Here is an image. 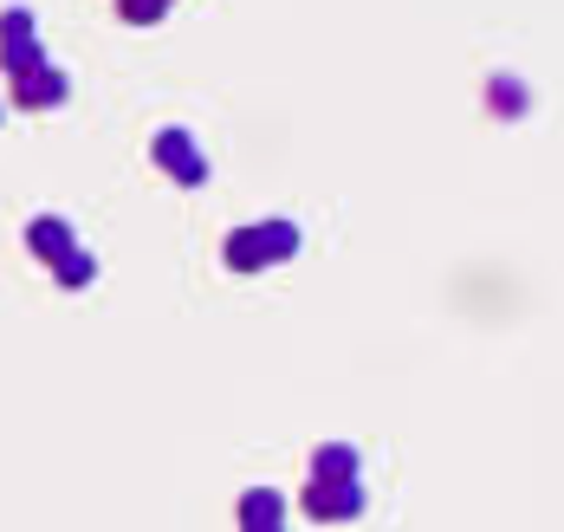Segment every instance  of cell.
I'll list each match as a JSON object with an SVG mask.
<instances>
[{"mask_svg": "<svg viewBox=\"0 0 564 532\" xmlns=\"http://www.w3.org/2000/svg\"><path fill=\"white\" fill-rule=\"evenodd\" d=\"M285 520V500L273 487H253V493H240V526H280Z\"/></svg>", "mask_w": 564, "mask_h": 532, "instance_id": "obj_8", "label": "cell"}, {"mask_svg": "<svg viewBox=\"0 0 564 532\" xmlns=\"http://www.w3.org/2000/svg\"><path fill=\"white\" fill-rule=\"evenodd\" d=\"M150 156H156V170H170L182 188H202V182H208V156L195 150V137H188V130H156Z\"/></svg>", "mask_w": 564, "mask_h": 532, "instance_id": "obj_3", "label": "cell"}, {"mask_svg": "<svg viewBox=\"0 0 564 532\" xmlns=\"http://www.w3.org/2000/svg\"><path fill=\"white\" fill-rule=\"evenodd\" d=\"M65 72H53V65H33V72H20L13 78V105H26V111H46V105H65Z\"/></svg>", "mask_w": 564, "mask_h": 532, "instance_id": "obj_5", "label": "cell"}, {"mask_svg": "<svg viewBox=\"0 0 564 532\" xmlns=\"http://www.w3.org/2000/svg\"><path fill=\"white\" fill-rule=\"evenodd\" d=\"M91 273H98V260H91V253H72V260L58 267V280H65V286H91Z\"/></svg>", "mask_w": 564, "mask_h": 532, "instance_id": "obj_11", "label": "cell"}, {"mask_svg": "<svg viewBox=\"0 0 564 532\" xmlns=\"http://www.w3.org/2000/svg\"><path fill=\"white\" fill-rule=\"evenodd\" d=\"M312 480H357V448L350 442H325L312 455Z\"/></svg>", "mask_w": 564, "mask_h": 532, "instance_id": "obj_7", "label": "cell"}, {"mask_svg": "<svg viewBox=\"0 0 564 532\" xmlns=\"http://www.w3.org/2000/svg\"><path fill=\"white\" fill-rule=\"evenodd\" d=\"M170 7H175V0H117V13H123L130 26H156Z\"/></svg>", "mask_w": 564, "mask_h": 532, "instance_id": "obj_10", "label": "cell"}, {"mask_svg": "<svg viewBox=\"0 0 564 532\" xmlns=\"http://www.w3.org/2000/svg\"><path fill=\"white\" fill-rule=\"evenodd\" d=\"M0 65H7L13 78L40 65V33H33V13H26V7H7V13H0Z\"/></svg>", "mask_w": 564, "mask_h": 532, "instance_id": "obj_4", "label": "cell"}, {"mask_svg": "<svg viewBox=\"0 0 564 532\" xmlns=\"http://www.w3.org/2000/svg\"><path fill=\"white\" fill-rule=\"evenodd\" d=\"M487 105H494L500 118H519V111H525V85H519V78H507V72H500V78L487 85Z\"/></svg>", "mask_w": 564, "mask_h": 532, "instance_id": "obj_9", "label": "cell"}, {"mask_svg": "<svg viewBox=\"0 0 564 532\" xmlns=\"http://www.w3.org/2000/svg\"><path fill=\"white\" fill-rule=\"evenodd\" d=\"M299 253V228L292 221H260V228H234L221 247V260L234 273H260V267H280Z\"/></svg>", "mask_w": 564, "mask_h": 532, "instance_id": "obj_1", "label": "cell"}, {"mask_svg": "<svg viewBox=\"0 0 564 532\" xmlns=\"http://www.w3.org/2000/svg\"><path fill=\"white\" fill-rule=\"evenodd\" d=\"M299 507H305L312 520L338 526V520H357V513H364V487H357V480H305Z\"/></svg>", "mask_w": 564, "mask_h": 532, "instance_id": "obj_2", "label": "cell"}, {"mask_svg": "<svg viewBox=\"0 0 564 532\" xmlns=\"http://www.w3.org/2000/svg\"><path fill=\"white\" fill-rule=\"evenodd\" d=\"M26 247H33L40 260H53V267H65V260L78 253V240H72V228H65L58 215H40V221L26 228Z\"/></svg>", "mask_w": 564, "mask_h": 532, "instance_id": "obj_6", "label": "cell"}]
</instances>
